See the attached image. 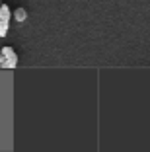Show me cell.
Masks as SVG:
<instances>
[{"label": "cell", "mask_w": 150, "mask_h": 152, "mask_svg": "<svg viewBox=\"0 0 150 152\" xmlns=\"http://www.w3.org/2000/svg\"><path fill=\"white\" fill-rule=\"evenodd\" d=\"M0 66L2 68H16L18 66V55L12 47H2L0 51Z\"/></svg>", "instance_id": "6da1fadb"}, {"label": "cell", "mask_w": 150, "mask_h": 152, "mask_svg": "<svg viewBox=\"0 0 150 152\" xmlns=\"http://www.w3.org/2000/svg\"><path fill=\"white\" fill-rule=\"evenodd\" d=\"M26 18H27L26 8H16L14 10V20H16V22H26Z\"/></svg>", "instance_id": "3957f363"}, {"label": "cell", "mask_w": 150, "mask_h": 152, "mask_svg": "<svg viewBox=\"0 0 150 152\" xmlns=\"http://www.w3.org/2000/svg\"><path fill=\"white\" fill-rule=\"evenodd\" d=\"M0 18L6 20V22H10V18H14V12L10 10V6L4 4V2H2V6H0Z\"/></svg>", "instance_id": "7a4b0ae2"}, {"label": "cell", "mask_w": 150, "mask_h": 152, "mask_svg": "<svg viewBox=\"0 0 150 152\" xmlns=\"http://www.w3.org/2000/svg\"><path fill=\"white\" fill-rule=\"evenodd\" d=\"M0 6H2V0H0Z\"/></svg>", "instance_id": "5b68a950"}, {"label": "cell", "mask_w": 150, "mask_h": 152, "mask_svg": "<svg viewBox=\"0 0 150 152\" xmlns=\"http://www.w3.org/2000/svg\"><path fill=\"white\" fill-rule=\"evenodd\" d=\"M10 29V22H6V20H2L0 22V37H6V33H8Z\"/></svg>", "instance_id": "277c9868"}]
</instances>
